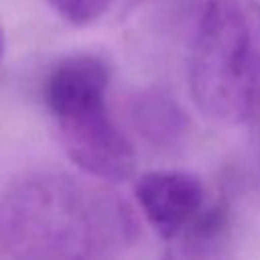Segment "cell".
<instances>
[{"instance_id": "cell-6", "label": "cell", "mask_w": 260, "mask_h": 260, "mask_svg": "<svg viewBox=\"0 0 260 260\" xmlns=\"http://www.w3.org/2000/svg\"><path fill=\"white\" fill-rule=\"evenodd\" d=\"M2 53H4V35H2V28H0V61H2Z\"/></svg>"}, {"instance_id": "cell-5", "label": "cell", "mask_w": 260, "mask_h": 260, "mask_svg": "<svg viewBox=\"0 0 260 260\" xmlns=\"http://www.w3.org/2000/svg\"><path fill=\"white\" fill-rule=\"evenodd\" d=\"M51 8L67 22L75 26H87L100 20L114 0H47Z\"/></svg>"}, {"instance_id": "cell-1", "label": "cell", "mask_w": 260, "mask_h": 260, "mask_svg": "<svg viewBox=\"0 0 260 260\" xmlns=\"http://www.w3.org/2000/svg\"><path fill=\"white\" fill-rule=\"evenodd\" d=\"M189 87L217 122H242L260 93V2L205 0L191 53Z\"/></svg>"}, {"instance_id": "cell-3", "label": "cell", "mask_w": 260, "mask_h": 260, "mask_svg": "<svg viewBox=\"0 0 260 260\" xmlns=\"http://www.w3.org/2000/svg\"><path fill=\"white\" fill-rule=\"evenodd\" d=\"M93 213L83 189L63 175H35L0 197V242L12 260H87Z\"/></svg>"}, {"instance_id": "cell-2", "label": "cell", "mask_w": 260, "mask_h": 260, "mask_svg": "<svg viewBox=\"0 0 260 260\" xmlns=\"http://www.w3.org/2000/svg\"><path fill=\"white\" fill-rule=\"evenodd\" d=\"M110 67L98 55L61 59L45 81V104L57 124L69 158L87 175L126 181L136 152L108 112Z\"/></svg>"}, {"instance_id": "cell-4", "label": "cell", "mask_w": 260, "mask_h": 260, "mask_svg": "<svg viewBox=\"0 0 260 260\" xmlns=\"http://www.w3.org/2000/svg\"><path fill=\"white\" fill-rule=\"evenodd\" d=\"M134 197L152 230L160 238L171 240L199 215L203 185L187 171H148L134 183Z\"/></svg>"}]
</instances>
